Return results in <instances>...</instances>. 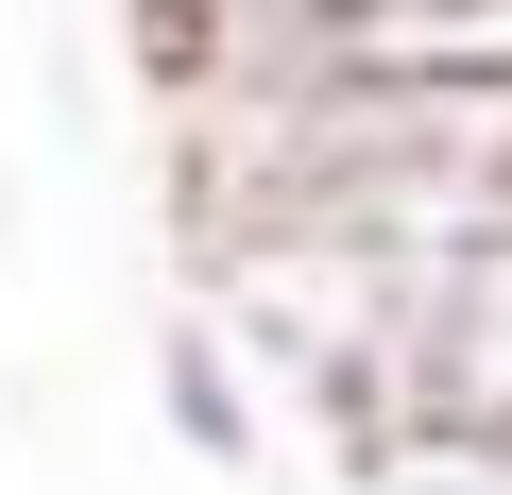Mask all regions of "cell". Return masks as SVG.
<instances>
[{
  "instance_id": "3",
  "label": "cell",
  "mask_w": 512,
  "mask_h": 495,
  "mask_svg": "<svg viewBox=\"0 0 512 495\" xmlns=\"http://www.w3.org/2000/svg\"><path fill=\"white\" fill-rule=\"evenodd\" d=\"M342 461H359V495H512V427H461V410H393Z\"/></svg>"
},
{
  "instance_id": "1",
  "label": "cell",
  "mask_w": 512,
  "mask_h": 495,
  "mask_svg": "<svg viewBox=\"0 0 512 495\" xmlns=\"http://www.w3.org/2000/svg\"><path fill=\"white\" fill-rule=\"evenodd\" d=\"M393 410H461V427H512V205L461 222L427 257V308H410V393Z\"/></svg>"
},
{
  "instance_id": "2",
  "label": "cell",
  "mask_w": 512,
  "mask_h": 495,
  "mask_svg": "<svg viewBox=\"0 0 512 495\" xmlns=\"http://www.w3.org/2000/svg\"><path fill=\"white\" fill-rule=\"evenodd\" d=\"M154 427H171L188 461L239 478L256 444H274V359H256L222 308H171V325H154Z\"/></svg>"
},
{
  "instance_id": "4",
  "label": "cell",
  "mask_w": 512,
  "mask_h": 495,
  "mask_svg": "<svg viewBox=\"0 0 512 495\" xmlns=\"http://www.w3.org/2000/svg\"><path fill=\"white\" fill-rule=\"evenodd\" d=\"M0 239H18V171H0Z\"/></svg>"
}]
</instances>
